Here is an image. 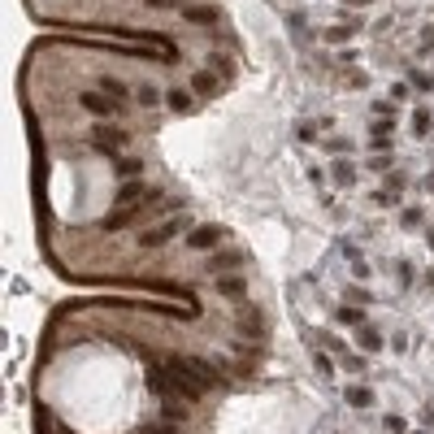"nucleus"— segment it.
<instances>
[{
	"instance_id": "obj_1",
	"label": "nucleus",
	"mask_w": 434,
	"mask_h": 434,
	"mask_svg": "<svg viewBox=\"0 0 434 434\" xmlns=\"http://www.w3.org/2000/svg\"><path fill=\"white\" fill-rule=\"evenodd\" d=\"M165 369H174V374H183V378H191L196 387H221V369H217V361H204V356H187V352H170L165 356Z\"/></svg>"
},
{
	"instance_id": "obj_2",
	"label": "nucleus",
	"mask_w": 434,
	"mask_h": 434,
	"mask_svg": "<svg viewBox=\"0 0 434 434\" xmlns=\"http://www.w3.org/2000/svg\"><path fill=\"white\" fill-rule=\"evenodd\" d=\"M78 105H83L91 118H100V122L105 118H122V109H126L122 100H114V96H105V91H91V87L78 91Z\"/></svg>"
},
{
	"instance_id": "obj_3",
	"label": "nucleus",
	"mask_w": 434,
	"mask_h": 434,
	"mask_svg": "<svg viewBox=\"0 0 434 434\" xmlns=\"http://www.w3.org/2000/svg\"><path fill=\"white\" fill-rule=\"evenodd\" d=\"M244 265H248V252L244 248H221V252H208L204 274H239Z\"/></svg>"
},
{
	"instance_id": "obj_4",
	"label": "nucleus",
	"mask_w": 434,
	"mask_h": 434,
	"mask_svg": "<svg viewBox=\"0 0 434 434\" xmlns=\"http://www.w3.org/2000/svg\"><path fill=\"white\" fill-rule=\"evenodd\" d=\"M187 226H191L187 217H165L161 226H152V230H143V235H139V248H161V244H170V239H179Z\"/></svg>"
},
{
	"instance_id": "obj_5",
	"label": "nucleus",
	"mask_w": 434,
	"mask_h": 434,
	"mask_svg": "<svg viewBox=\"0 0 434 434\" xmlns=\"http://www.w3.org/2000/svg\"><path fill=\"white\" fill-rule=\"evenodd\" d=\"M221 239H226V230L208 221V226L187 230V248H191V252H213V248H221Z\"/></svg>"
},
{
	"instance_id": "obj_6",
	"label": "nucleus",
	"mask_w": 434,
	"mask_h": 434,
	"mask_svg": "<svg viewBox=\"0 0 434 434\" xmlns=\"http://www.w3.org/2000/svg\"><path fill=\"white\" fill-rule=\"evenodd\" d=\"M239 334H244V339H252V343L265 339V321H261V313H256L248 300H244V313H239Z\"/></svg>"
},
{
	"instance_id": "obj_7",
	"label": "nucleus",
	"mask_w": 434,
	"mask_h": 434,
	"mask_svg": "<svg viewBox=\"0 0 434 434\" xmlns=\"http://www.w3.org/2000/svg\"><path fill=\"white\" fill-rule=\"evenodd\" d=\"M183 18L191 26H200V30H213V26H221V9H213V5H191V9H183Z\"/></svg>"
},
{
	"instance_id": "obj_8",
	"label": "nucleus",
	"mask_w": 434,
	"mask_h": 434,
	"mask_svg": "<svg viewBox=\"0 0 434 434\" xmlns=\"http://www.w3.org/2000/svg\"><path fill=\"white\" fill-rule=\"evenodd\" d=\"M165 105H170V114H196V91L191 87H170L165 91Z\"/></svg>"
},
{
	"instance_id": "obj_9",
	"label": "nucleus",
	"mask_w": 434,
	"mask_h": 434,
	"mask_svg": "<svg viewBox=\"0 0 434 434\" xmlns=\"http://www.w3.org/2000/svg\"><path fill=\"white\" fill-rule=\"evenodd\" d=\"M126 139H131V135H126V131H118V126H96V131H91V143H96V148H105V152H114V148H122V143Z\"/></svg>"
},
{
	"instance_id": "obj_10",
	"label": "nucleus",
	"mask_w": 434,
	"mask_h": 434,
	"mask_svg": "<svg viewBox=\"0 0 434 434\" xmlns=\"http://www.w3.org/2000/svg\"><path fill=\"white\" fill-rule=\"evenodd\" d=\"M187 87L196 91V100H208V96H217V91H221V83H217V74H213V70H196Z\"/></svg>"
},
{
	"instance_id": "obj_11",
	"label": "nucleus",
	"mask_w": 434,
	"mask_h": 434,
	"mask_svg": "<svg viewBox=\"0 0 434 434\" xmlns=\"http://www.w3.org/2000/svg\"><path fill=\"white\" fill-rule=\"evenodd\" d=\"M217 296H226V300H244L248 296V282H244V274H221L217 278Z\"/></svg>"
},
{
	"instance_id": "obj_12",
	"label": "nucleus",
	"mask_w": 434,
	"mask_h": 434,
	"mask_svg": "<svg viewBox=\"0 0 434 434\" xmlns=\"http://www.w3.org/2000/svg\"><path fill=\"white\" fill-rule=\"evenodd\" d=\"M100 91H105V96H114V100H122V105L131 100V83H122L118 74H100Z\"/></svg>"
},
{
	"instance_id": "obj_13",
	"label": "nucleus",
	"mask_w": 434,
	"mask_h": 434,
	"mask_svg": "<svg viewBox=\"0 0 434 434\" xmlns=\"http://www.w3.org/2000/svg\"><path fill=\"white\" fill-rule=\"evenodd\" d=\"M161 417H165V426H183L187 422V399H165V404H161Z\"/></svg>"
},
{
	"instance_id": "obj_14",
	"label": "nucleus",
	"mask_w": 434,
	"mask_h": 434,
	"mask_svg": "<svg viewBox=\"0 0 434 434\" xmlns=\"http://www.w3.org/2000/svg\"><path fill=\"white\" fill-rule=\"evenodd\" d=\"M334 321H339V326H365V309H352V304H339V309H334Z\"/></svg>"
},
{
	"instance_id": "obj_15",
	"label": "nucleus",
	"mask_w": 434,
	"mask_h": 434,
	"mask_svg": "<svg viewBox=\"0 0 434 434\" xmlns=\"http://www.w3.org/2000/svg\"><path fill=\"white\" fill-rule=\"evenodd\" d=\"M356 343H361L365 352H382V334H378V326H369V321H365V326L356 330Z\"/></svg>"
},
{
	"instance_id": "obj_16",
	"label": "nucleus",
	"mask_w": 434,
	"mask_h": 434,
	"mask_svg": "<svg viewBox=\"0 0 434 434\" xmlns=\"http://www.w3.org/2000/svg\"><path fill=\"white\" fill-rule=\"evenodd\" d=\"M399 187H404L399 179H395V183H387V187H378V191H374V204H382V208H395V204H399Z\"/></svg>"
},
{
	"instance_id": "obj_17",
	"label": "nucleus",
	"mask_w": 434,
	"mask_h": 434,
	"mask_svg": "<svg viewBox=\"0 0 434 434\" xmlns=\"http://www.w3.org/2000/svg\"><path fill=\"white\" fill-rule=\"evenodd\" d=\"M408 126H413V135H430V126H434L430 109H422V105H417L413 114H408Z\"/></svg>"
},
{
	"instance_id": "obj_18",
	"label": "nucleus",
	"mask_w": 434,
	"mask_h": 434,
	"mask_svg": "<svg viewBox=\"0 0 434 434\" xmlns=\"http://www.w3.org/2000/svg\"><path fill=\"white\" fill-rule=\"evenodd\" d=\"M343 399H347V408H369V404H374V391H369V387H347Z\"/></svg>"
},
{
	"instance_id": "obj_19",
	"label": "nucleus",
	"mask_w": 434,
	"mask_h": 434,
	"mask_svg": "<svg viewBox=\"0 0 434 434\" xmlns=\"http://www.w3.org/2000/svg\"><path fill=\"white\" fill-rule=\"evenodd\" d=\"M330 174H334V183H339V187H352V179H356V165H352V161H334V165H330Z\"/></svg>"
},
{
	"instance_id": "obj_20",
	"label": "nucleus",
	"mask_w": 434,
	"mask_h": 434,
	"mask_svg": "<svg viewBox=\"0 0 434 434\" xmlns=\"http://www.w3.org/2000/svg\"><path fill=\"white\" fill-rule=\"evenodd\" d=\"M135 100H139V109H152V105H161L165 96H161L152 83H139V91H135Z\"/></svg>"
},
{
	"instance_id": "obj_21",
	"label": "nucleus",
	"mask_w": 434,
	"mask_h": 434,
	"mask_svg": "<svg viewBox=\"0 0 434 434\" xmlns=\"http://www.w3.org/2000/svg\"><path fill=\"white\" fill-rule=\"evenodd\" d=\"M339 365H343V374H365V369H369V361L361 356V352H343Z\"/></svg>"
},
{
	"instance_id": "obj_22",
	"label": "nucleus",
	"mask_w": 434,
	"mask_h": 434,
	"mask_svg": "<svg viewBox=\"0 0 434 434\" xmlns=\"http://www.w3.org/2000/svg\"><path fill=\"white\" fill-rule=\"evenodd\" d=\"M408 87H417L422 96H430V91H434V74H426V70H413V74H408Z\"/></svg>"
},
{
	"instance_id": "obj_23",
	"label": "nucleus",
	"mask_w": 434,
	"mask_h": 434,
	"mask_svg": "<svg viewBox=\"0 0 434 434\" xmlns=\"http://www.w3.org/2000/svg\"><path fill=\"white\" fill-rule=\"evenodd\" d=\"M399 221H404V230H426V213H422V208H404Z\"/></svg>"
},
{
	"instance_id": "obj_24",
	"label": "nucleus",
	"mask_w": 434,
	"mask_h": 434,
	"mask_svg": "<svg viewBox=\"0 0 434 434\" xmlns=\"http://www.w3.org/2000/svg\"><path fill=\"white\" fill-rule=\"evenodd\" d=\"M356 26H361V22H347V26H330V30H326V39H330V44H343V39H352V35H356Z\"/></svg>"
},
{
	"instance_id": "obj_25",
	"label": "nucleus",
	"mask_w": 434,
	"mask_h": 434,
	"mask_svg": "<svg viewBox=\"0 0 434 434\" xmlns=\"http://www.w3.org/2000/svg\"><path fill=\"white\" fill-rule=\"evenodd\" d=\"M313 365H317V374H321V378H330V374H334V361L326 356V352H313Z\"/></svg>"
},
{
	"instance_id": "obj_26",
	"label": "nucleus",
	"mask_w": 434,
	"mask_h": 434,
	"mask_svg": "<svg viewBox=\"0 0 434 434\" xmlns=\"http://www.w3.org/2000/svg\"><path fill=\"white\" fill-rule=\"evenodd\" d=\"M347 300H352V304H361V309H365V304H374L378 296H369L365 287H347Z\"/></svg>"
},
{
	"instance_id": "obj_27",
	"label": "nucleus",
	"mask_w": 434,
	"mask_h": 434,
	"mask_svg": "<svg viewBox=\"0 0 434 434\" xmlns=\"http://www.w3.org/2000/svg\"><path fill=\"white\" fill-rule=\"evenodd\" d=\"M395 165V156H369V170H378V174H387Z\"/></svg>"
},
{
	"instance_id": "obj_28",
	"label": "nucleus",
	"mask_w": 434,
	"mask_h": 434,
	"mask_svg": "<svg viewBox=\"0 0 434 434\" xmlns=\"http://www.w3.org/2000/svg\"><path fill=\"white\" fill-rule=\"evenodd\" d=\"M317 135H321V126H309V122L300 126V139H304V143H317Z\"/></svg>"
},
{
	"instance_id": "obj_29",
	"label": "nucleus",
	"mask_w": 434,
	"mask_h": 434,
	"mask_svg": "<svg viewBox=\"0 0 434 434\" xmlns=\"http://www.w3.org/2000/svg\"><path fill=\"white\" fill-rule=\"evenodd\" d=\"M408 91H413L408 83H395V87H391V105H399V100H408Z\"/></svg>"
},
{
	"instance_id": "obj_30",
	"label": "nucleus",
	"mask_w": 434,
	"mask_h": 434,
	"mask_svg": "<svg viewBox=\"0 0 434 434\" xmlns=\"http://www.w3.org/2000/svg\"><path fill=\"white\" fill-rule=\"evenodd\" d=\"M395 274H399V287H413V269H408L404 261H399V269H395Z\"/></svg>"
},
{
	"instance_id": "obj_31",
	"label": "nucleus",
	"mask_w": 434,
	"mask_h": 434,
	"mask_svg": "<svg viewBox=\"0 0 434 434\" xmlns=\"http://www.w3.org/2000/svg\"><path fill=\"white\" fill-rule=\"evenodd\" d=\"M382 426H387L391 434H404V417H387V422H382Z\"/></svg>"
},
{
	"instance_id": "obj_32",
	"label": "nucleus",
	"mask_w": 434,
	"mask_h": 434,
	"mask_svg": "<svg viewBox=\"0 0 434 434\" xmlns=\"http://www.w3.org/2000/svg\"><path fill=\"white\" fill-rule=\"evenodd\" d=\"M422 422H434V404H426V408H422Z\"/></svg>"
},
{
	"instance_id": "obj_33",
	"label": "nucleus",
	"mask_w": 434,
	"mask_h": 434,
	"mask_svg": "<svg viewBox=\"0 0 434 434\" xmlns=\"http://www.w3.org/2000/svg\"><path fill=\"white\" fill-rule=\"evenodd\" d=\"M426 239H430V248H434V226H426Z\"/></svg>"
},
{
	"instance_id": "obj_34",
	"label": "nucleus",
	"mask_w": 434,
	"mask_h": 434,
	"mask_svg": "<svg viewBox=\"0 0 434 434\" xmlns=\"http://www.w3.org/2000/svg\"><path fill=\"white\" fill-rule=\"evenodd\" d=\"M426 187H430V191H434V174H430V179H426Z\"/></svg>"
},
{
	"instance_id": "obj_35",
	"label": "nucleus",
	"mask_w": 434,
	"mask_h": 434,
	"mask_svg": "<svg viewBox=\"0 0 434 434\" xmlns=\"http://www.w3.org/2000/svg\"><path fill=\"white\" fill-rule=\"evenodd\" d=\"M413 434H430V430H413Z\"/></svg>"
},
{
	"instance_id": "obj_36",
	"label": "nucleus",
	"mask_w": 434,
	"mask_h": 434,
	"mask_svg": "<svg viewBox=\"0 0 434 434\" xmlns=\"http://www.w3.org/2000/svg\"><path fill=\"white\" fill-rule=\"evenodd\" d=\"M174 434H179V430H174Z\"/></svg>"
}]
</instances>
